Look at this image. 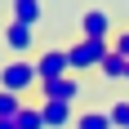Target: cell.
I'll return each instance as SVG.
<instances>
[{
  "instance_id": "ba28073f",
  "label": "cell",
  "mask_w": 129,
  "mask_h": 129,
  "mask_svg": "<svg viewBox=\"0 0 129 129\" xmlns=\"http://www.w3.org/2000/svg\"><path fill=\"white\" fill-rule=\"evenodd\" d=\"M40 116H45V129H71L76 125V107H62V103H36Z\"/></svg>"
},
{
  "instance_id": "52a82bcc",
  "label": "cell",
  "mask_w": 129,
  "mask_h": 129,
  "mask_svg": "<svg viewBox=\"0 0 129 129\" xmlns=\"http://www.w3.org/2000/svg\"><path fill=\"white\" fill-rule=\"evenodd\" d=\"M9 22L40 27L45 22V5H40V0H9Z\"/></svg>"
},
{
  "instance_id": "9c48e42d",
  "label": "cell",
  "mask_w": 129,
  "mask_h": 129,
  "mask_svg": "<svg viewBox=\"0 0 129 129\" xmlns=\"http://www.w3.org/2000/svg\"><path fill=\"white\" fill-rule=\"evenodd\" d=\"M98 76H103L107 85H120V80H129V62L120 58V53H107L103 67H98Z\"/></svg>"
},
{
  "instance_id": "277c9868",
  "label": "cell",
  "mask_w": 129,
  "mask_h": 129,
  "mask_svg": "<svg viewBox=\"0 0 129 129\" xmlns=\"http://www.w3.org/2000/svg\"><path fill=\"white\" fill-rule=\"evenodd\" d=\"M76 27H80V36H85V40H111V36L120 31L111 9H85V13L76 18Z\"/></svg>"
},
{
  "instance_id": "4fadbf2b",
  "label": "cell",
  "mask_w": 129,
  "mask_h": 129,
  "mask_svg": "<svg viewBox=\"0 0 129 129\" xmlns=\"http://www.w3.org/2000/svg\"><path fill=\"white\" fill-rule=\"evenodd\" d=\"M107 116H111V129H129V98L107 103Z\"/></svg>"
},
{
  "instance_id": "8fae6325",
  "label": "cell",
  "mask_w": 129,
  "mask_h": 129,
  "mask_svg": "<svg viewBox=\"0 0 129 129\" xmlns=\"http://www.w3.org/2000/svg\"><path fill=\"white\" fill-rule=\"evenodd\" d=\"M27 107V98H18V93H5L0 89V120H18V111Z\"/></svg>"
},
{
  "instance_id": "8992f818",
  "label": "cell",
  "mask_w": 129,
  "mask_h": 129,
  "mask_svg": "<svg viewBox=\"0 0 129 129\" xmlns=\"http://www.w3.org/2000/svg\"><path fill=\"white\" fill-rule=\"evenodd\" d=\"M5 49L13 58H36V27H22V22H5Z\"/></svg>"
},
{
  "instance_id": "7a4b0ae2",
  "label": "cell",
  "mask_w": 129,
  "mask_h": 129,
  "mask_svg": "<svg viewBox=\"0 0 129 129\" xmlns=\"http://www.w3.org/2000/svg\"><path fill=\"white\" fill-rule=\"evenodd\" d=\"M111 53V40H71L67 45V62H71V76H80V71H98L103 67V58Z\"/></svg>"
},
{
  "instance_id": "7c38bea8",
  "label": "cell",
  "mask_w": 129,
  "mask_h": 129,
  "mask_svg": "<svg viewBox=\"0 0 129 129\" xmlns=\"http://www.w3.org/2000/svg\"><path fill=\"white\" fill-rule=\"evenodd\" d=\"M18 129H45V116H40V107L36 103H27L22 111H18V120H13Z\"/></svg>"
},
{
  "instance_id": "5b68a950",
  "label": "cell",
  "mask_w": 129,
  "mask_h": 129,
  "mask_svg": "<svg viewBox=\"0 0 129 129\" xmlns=\"http://www.w3.org/2000/svg\"><path fill=\"white\" fill-rule=\"evenodd\" d=\"M36 76H40V85H45V80H62V76H71L67 45H45V49L36 53Z\"/></svg>"
},
{
  "instance_id": "6da1fadb",
  "label": "cell",
  "mask_w": 129,
  "mask_h": 129,
  "mask_svg": "<svg viewBox=\"0 0 129 129\" xmlns=\"http://www.w3.org/2000/svg\"><path fill=\"white\" fill-rule=\"evenodd\" d=\"M0 89L5 93H27L40 89V76H36V58H9V62H0Z\"/></svg>"
},
{
  "instance_id": "3957f363",
  "label": "cell",
  "mask_w": 129,
  "mask_h": 129,
  "mask_svg": "<svg viewBox=\"0 0 129 129\" xmlns=\"http://www.w3.org/2000/svg\"><path fill=\"white\" fill-rule=\"evenodd\" d=\"M36 103H62V107H80V103H85V85H80V76L45 80V85L36 89Z\"/></svg>"
},
{
  "instance_id": "5bb4252c",
  "label": "cell",
  "mask_w": 129,
  "mask_h": 129,
  "mask_svg": "<svg viewBox=\"0 0 129 129\" xmlns=\"http://www.w3.org/2000/svg\"><path fill=\"white\" fill-rule=\"evenodd\" d=\"M111 53H120V58L129 62V27H120L116 36H111Z\"/></svg>"
},
{
  "instance_id": "30bf717a",
  "label": "cell",
  "mask_w": 129,
  "mask_h": 129,
  "mask_svg": "<svg viewBox=\"0 0 129 129\" xmlns=\"http://www.w3.org/2000/svg\"><path fill=\"white\" fill-rule=\"evenodd\" d=\"M71 129H111V116H107V107H85V111H76Z\"/></svg>"
},
{
  "instance_id": "9a60e30c",
  "label": "cell",
  "mask_w": 129,
  "mask_h": 129,
  "mask_svg": "<svg viewBox=\"0 0 129 129\" xmlns=\"http://www.w3.org/2000/svg\"><path fill=\"white\" fill-rule=\"evenodd\" d=\"M0 129H18V125H13V120H0Z\"/></svg>"
}]
</instances>
